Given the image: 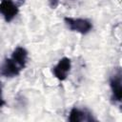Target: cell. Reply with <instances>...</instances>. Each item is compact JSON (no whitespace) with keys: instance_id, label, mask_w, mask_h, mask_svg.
Segmentation results:
<instances>
[{"instance_id":"obj_7","label":"cell","mask_w":122,"mask_h":122,"mask_svg":"<svg viewBox=\"0 0 122 122\" xmlns=\"http://www.w3.org/2000/svg\"><path fill=\"white\" fill-rule=\"evenodd\" d=\"M28 56H29L28 51H27L24 47H21V46L16 47V48L13 50V51L11 52V55H10V57H11L23 70H24L25 67L27 66Z\"/></svg>"},{"instance_id":"obj_2","label":"cell","mask_w":122,"mask_h":122,"mask_svg":"<svg viewBox=\"0 0 122 122\" xmlns=\"http://www.w3.org/2000/svg\"><path fill=\"white\" fill-rule=\"evenodd\" d=\"M71 69V60L69 57H62L58 62L52 67L51 72L55 78L59 81H64L67 79Z\"/></svg>"},{"instance_id":"obj_8","label":"cell","mask_w":122,"mask_h":122,"mask_svg":"<svg viewBox=\"0 0 122 122\" xmlns=\"http://www.w3.org/2000/svg\"><path fill=\"white\" fill-rule=\"evenodd\" d=\"M5 104H6V102H5V99L3 97V90H2V85L0 82V108L5 106Z\"/></svg>"},{"instance_id":"obj_5","label":"cell","mask_w":122,"mask_h":122,"mask_svg":"<svg viewBox=\"0 0 122 122\" xmlns=\"http://www.w3.org/2000/svg\"><path fill=\"white\" fill-rule=\"evenodd\" d=\"M110 89L112 92V101L120 103L122 100V74L120 70L110 77Z\"/></svg>"},{"instance_id":"obj_3","label":"cell","mask_w":122,"mask_h":122,"mask_svg":"<svg viewBox=\"0 0 122 122\" xmlns=\"http://www.w3.org/2000/svg\"><path fill=\"white\" fill-rule=\"evenodd\" d=\"M23 71V69L10 56L9 58H6L1 64H0V75L8 78L16 77L20 74V72Z\"/></svg>"},{"instance_id":"obj_1","label":"cell","mask_w":122,"mask_h":122,"mask_svg":"<svg viewBox=\"0 0 122 122\" xmlns=\"http://www.w3.org/2000/svg\"><path fill=\"white\" fill-rule=\"evenodd\" d=\"M65 24L71 30L80 34H87L92 30V23L87 18L82 17H65Z\"/></svg>"},{"instance_id":"obj_4","label":"cell","mask_w":122,"mask_h":122,"mask_svg":"<svg viewBox=\"0 0 122 122\" xmlns=\"http://www.w3.org/2000/svg\"><path fill=\"white\" fill-rule=\"evenodd\" d=\"M19 13V8L13 0L0 1V14L8 23L11 22Z\"/></svg>"},{"instance_id":"obj_6","label":"cell","mask_w":122,"mask_h":122,"mask_svg":"<svg viewBox=\"0 0 122 122\" xmlns=\"http://www.w3.org/2000/svg\"><path fill=\"white\" fill-rule=\"evenodd\" d=\"M68 120L70 122H81V121H95L96 119L92 116V112L87 109H80L73 107L69 112Z\"/></svg>"}]
</instances>
